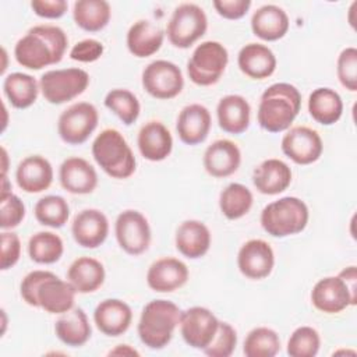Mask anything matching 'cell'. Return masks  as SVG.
<instances>
[{
	"label": "cell",
	"mask_w": 357,
	"mask_h": 357,
	"mask_svg": "<svg viewBox=\"0 0 357 357\" xmlns=\"http://www.w3.org/2000/svg\"><path fill=\"white\" fill-rule=\"evenodd\" d=\"M67 33L57 25L40 24L28 29L14 46L17 63L28 70H42L57 64L66 54Z\"/></svg>",
	"instance_id": "cell-1"
},
{
	"label": "cell",
	"mask_w": 357,
	"mask_h": 357,
	"mask_svg": "<svg viewBox=\"0 0 357 357\" xmlns=\"http://www.w3.org/2000/svg\"><path fill=\"white\" fill-rule=\"evenodd\" d=\"M20 294L31 307H39L49 314H64L74 308L77 291L56 273L36 269L24 276Z\"/></svg>",
	"instance_id": "cell-2"
},
{
	"label": "cell",
	"mask_w": 357,
	"mask_h": 357,
	"mask_svg": "<svg viewBox=\"0 0 357 357\" xmlns=\"http://www.w3.org/2000/svg\"><path fill=\"white\" fill-rule=\"evenodd\" d=\"M301 109V93L289 82L269 85L259 98L257 121L261 128L276 134L290 128Z\"/></svg>",
	"instance_id": "cell-3"
},
{
	"label": "cell",
	"mask_w": 357,
	"mask_h": 357,
	"mask_svg": "<svg viewBox=\"0 0 357 357\" xmlns=\"http://www.w3.org/2000/svg\"><path fill=\"white\" fill-rule=\"evenodd\" d=\"M181 310L170 300H152L142 308L137 331L139 340L152 350L166 347L178 326Z\"/></svg>",
	"instance_id": "cell-4"
},
{
	"label": "cell",
	"mask_w": 357,
	"mask_h": 357,
	"mask_svg": "<svg viewBox=\"0 0 357 357\" xmlns=\"http://www.w3.org/2000/svg\"><path fill=\"white\" fill-rule=\"evenodd\" d=\"M92 156L112 178H128L135 172L137 160L132 149L116 128H105L96 135L92 142Z\"/></svg>",
	"instance_id": "cell-5"
},
{
	"label": "cell",
	"mask_w": 357,
	"mask_h": 357,
	"mask_svg": "<svg viewBox=\"0 0 357 357\" xmlns=\"http://www.w3.org/2000/svg\"><path fill=\"white\" fill-rule=\"evenodd\" d=\"M310 219L307 204L297 197H283L269 202L261 212V226L272 237L301 233Z\"/></svg>",
	"instance_id": "cell-6"
},
{
	"label": "cell",
	"mask_w": 357,
	"mask_h": 357,
	"mask_svg": "<svg viewBox=\"0 0 357 357\" xmlns=\"http://www.w3.org/2000/svg\"><path fill=\"white\" fill-rule=\"evenodd\" d=\"M229 63L227 49L216 40L199 43L187 61V74L191 82L199 86H211L223 75Z\"/></svg>",
	"instance_id": "cell-7"
},
{
	"label": "cell",
	"mask_w": 357,
	"mask_h": 357,
	"mask_svg": "<svg viewBox=\"0 0 357 357\" xmlns=\"http://www.w3.org/2000/svg\"><path fill=\"white\" fill-rule=\"evenodd\" d=\"M208 17L204 8L195 3H181L170 15L166 35L174 47L188 49L205 35Z\"/></svg>",
	"instance_id": "cell-8"
},
{
	"label": "cell",
	"mask_w": 357,
	"mask_h": 357,
	"mask_svg": "<svg viewBox=\"0 0 357 357\" xmlns=\"http://www.w3.org/2000/svg\"><path fill=\"white\" fill-rule=\"evenodd\" d=\"M89 85V74L78 67L49 70L40 75V92L52 105L67 103L81 93Z\"/></svg>",
	"instance_id": "cell-9"
},
{
	"label": "cell",
	"mask_w": 357,
	"mask_h": 357,
	"mask_svg": "<svg viewBox=\"0 0 357 357\" xmlns=\"http://www.w3.org/2000/svg\"><path fill=\"white\" fill-rule=\"evenodd\" d=\"M98 123V109L89 102H77L60 113L57 132L63 142L68 145H81L96 130Z\"/></svg>",
	"instance_id": "cell-10"
},
{
	"label": "cell",
	"mask_w": 357,
	"mask_h": 357,
	"mask_svg": "<svg viewBox=\"0 0 357 357\" xmlns=\"http://www.w3.org/2000/svg\"><path fill=\"white\" fill-rule=\"evenodd\" d=\"M142 88L156 99L167 100L181 93L184 77L180 67L169 60H153L141 75Z\"/></svg>",
	"instance_id": "cell-11"
},
{
	"label": "cell",
	"mask_w": 357,
	"mask_h": 357,
	"mask_svg": "<svg viewBox=\"0 0 357 357\" xmlns=\"http://www.w3.org/2000/svg\"><path fill=\"white\" fill-rule=\"evenodd\" d=\"M114 234L120 248L134 257L144 254L152 238L148 219L135 209H126L119 213L114 222Z\"/></svg>",
	"instance_id": "cell-12"
},
{
	"label": "cell",
	"mask_w": 357,
	"mask_h": 357,
	"mask_svg": "<svg viewBox=\"0 0 357 357\" xmlns=\"http://www.w3.org/2000/svg\"><path fill=\"white\" fill-rule=\"evenodd\" d=\"M219 322L209 308L195 305L181 311L178 326L183 340L190 347L204 350L215 337Z\"/></svg>",
	"instance_id": "cell-13"
},
{
	"label": "cell",
	"mask_w": 357,
	"mask_h": 357,
	"mask_svg": "<svg viewBox=\"0 0 357 357\" xmlns=\"http://www.w3.org/2000/svg\"><path fill=\"white\" fill-rule=\"evenodd\" d=\"M282 152L297 165L317 162L324 151L322 138L317 130L307 126H296L286 131L280 142Z\"/></svg>",
	"instance_id": "cell-14"
},
{
	"label": "cell",
	"mask_w": 357,
	"mask_h": 357,
	"mask_svg": "<svg viewBox=\"0 0 357 357\" xmlns=\"http://www.w3.org/2000/svg\"><path fill=\"white\" fill-rule=\"evenodd\" d=\"M357 297L350 291L342 276L319 279L311 290L312 305L325 314H337L350 305H356Z\"/></svg>",
	"instance_id": "cell-15"
},
{
	"label": "cell",
	"mask_w": 357,
	"mask_h": 357,
	"mask_svg": "<svg viewBox=\"0 0 357 357\" xmlns=\"http://www.w3.org/2000/svg\"><path fill=\"white\" fill-rule=\"evenodd\" d=\"M237 266L241 275L252 280L268 278L275 266V254L271 244L262 238L245 241L237 254Z\"/></svg>",
	"instance_id": "cell-16"
},
{
	"label": "cell",
	"mask_w": 357,
	"mask_h": 357,
	"mask_svg": "<svg viewBox=\"0 0 357 357\" xmlns=\"http://www.w3.org/2000/svg\"><path fill=\"white\" fill-rule=\"evenodd\" d=\"M187 265L174 257H163L153 261L146 272V283L156 293H172L183 287L188 280Z\"/></svg>",
	"instance_id": "cell-17"
},
{
	"label": "cell",
	"mask_w": 357,
	"mask_h": 357,
	"mask_svg": "<svg viewBox=\"0 0 357 357\" xmlns=\"http://www.w3.org/2000/svg\"><path fill=\"white\" fill-rule=\"evenodd\" d=\"M71 234L78 245L84 248H98L107 238L109 220L99 209H82L73 219Z\"/></svg>",
	"instance_id": "cell-18"
},
{
	"label": "cell",
	"mask_w": 357,
	"mask_h": 357,
	"mask_svg": "<svg viewBox=\"0 0 357 357\" xmlns=\"http://www.w3.org/2000/svg\"><path fill=\"white\" fill-rule=\"evenodd\" d=\"M202 163L209 176L216 178L229 177L240 167L241 151L231 139H216L205 149Z\"/></svg>",
	"instance_id": "cell-19"
},
{
	"label": "cell",
	"mask_w": 357,
	"mask_h": 357,
	"mask_svg": "<svg viewBox=\"0 0 357 357\" xmlns=\"http://www.w3.org/2000/svg\"><path fill=\"white\" fill-rule=\"evenodd\" d=\"M59 180L67 192L84 195L91 194L96 188L98 173L86 159L71 156L60 165Z\"/></svg>",
	"instance_id": "cell-20"
},
{
	"label": "cell",
	"mask_w": 357,
	"mask_h": 357,
	"mask_svg": "<svg viewBox=\"0 0 357 357\" xmlns=\"http://www.w3.org/2000/svg\"><path fill=\"white\" fill-rule=\"evenodd\" d=\"M93 322L103 335L120 336L132 322V310L120 298H105L93 311Z\"/></svg>",
	"instance_id": "cell-21"
},
{
	"label": "cell",
	"mask_w": 357,
	"mask_h": 357,
	"mask_svg": "<svg viewBox=\"0 0 357 357\" xmlns=\"http://www.w3.org/2000/svg\"><path fill=\"white\" fill-rule=\"evenodd\" d=\"M212 117L209 110L201 103L184 106L176 123V131L181 142L187 145H198L204 142L211 131Z\"/></svg>",
	"instance_id": "cell-22"
},
{
	"label": "cell",
	"mask_w": 357,
	"mask_h": 357,
	"mask_svg": "<svg viewBox=\"0 0 357 357\" xmlns=\"http://www.w3.org/2000/svg\"><path fill=\"white\" fill-rule=\"evenodd\" d=\"M137 145L146 160L162 162L172 153L173 137L162 121L149 120L139 128Z\"/></svg>",
	"instance_id": "cell-23"
},
{
	"label": "cell",
	"mask_w": 357,
	"mask_h": 357,
	"mask_svg": "<svg viewBox=\"0 0 357 357\" xmlns=\"http://www.w3.org/2000/svg\"><path fill=\"white\" fill-rule=\"evenodd\" d=\"M18 187L28 194H38L50 187L53 183V166L40 155L24 158L15 170Z\"/></svg>",
	"instance_id": "cell-24"
},
{
	"label": "cell",
	"mask_w": 357,
	"mask_h": 357,
	"mask_svg": "<svg viewBox=\"0 0 357 357\" xmlns=\"http://www.w3.org/2000/svg\"><path fill=\"white\" fill-rule=\"evenodd\" d=\"M211 240L212 237L208 226L197 219L181 222L174 236L177 251L188 259H198L204 257L209 251Z\"/></svg>",
	"instance_id": "cell-25"
},
{
	"label": "cell",
	"mask_w": 357,
	"mask_h": 357,
	"mask_svg": "<svg viewBox=\"0 0 357 357\" xmlns=\"http://www.w3.org/2000/svg\"><path fill=\"white\" fill-rule=\"evenodd\" d=\"M216 117L219 127L225 132L240 135L250 127L251 106L241 95H226L218 102Z\"/></svg>",
	"instance_id": "cell-26"
},
{
	"label": "cell",
	"mask_w": 357,
	"mask_h": 357,
	"mask_svg": "<svg viewBox=\"0 0 357 357\" xmlns=\"http://www.w3.org/2000/svg\"><path fill=\"white\" fill-rule=\"evenodd\" d=\"M237 64L243 74L251 79H265L276 70L275 53L262 43L251 42L243 46L237 54Z\"/></svg>",
	"instance_id": "cell-27"
},
{
	"label": "cell",
	"mask_w": 357,
	"mask_h": 357,
	"mask_svg": "<svg viewBox=\"0 0 357 357\" xmlns=\"http://www.w3.org/2000/svg\"><path fill=\"white\" fill-rule=\"evenodd\" d=\"M252 183L257 191L261 194H280L287 190L291 183V169L286 162L280 159H266L254 169Z\"/></svg>",
	"instance_id": "cell-28"
},
{
	"label": "cell",
	"mask_w": 357,
	"mask_h": 357,
	"mask_svg": "<svg viewBox=\"0 0 357 357\" xmlns=\"http://www.w3.org/2000/svg\"><path fill=\"white\" fill-rule=\"evenodd\" d=\"M289 24L286 11L276 4H264L251 17L252 33L266 42L282 39L289 31Z\"/></svg>",
	"instance_id": "cell-29"
},
{
	"label": "cell",
	"mask_w": 357,
	"mask_h": 357,
	"mask_svg": "<svg viewBox=\"0 0 357 357\" xmlns=\"http://www.w3.org/2000/svg\"><path fill=\"white\" fill-rule=\"evenodd\" d=\"M165 32L149 20H138L134 22L126 36L128 52L138 57L145 59L155 54L163 45Z\"/></svg>",
	"instance_id": "cell-30"
},
{
	"label": "cell",
	"mask_w": 357,
	"mask_h": 357,
	"mask_svg": "<svg viewBox=\"0 0 357 357\" xmlns=\"http://www.w3.org/2000/svg\"><path fill=\"white\" fill-rule=\"evenodd\" d=\"M105 279L106 271L103 264L92 257L74 259L67 271V280L81 294L96 291L105 283Z\"/></svg>",
	"instance_id": "cell-31"
},
{
	"label": "cell",
	"mask_w": 357,
	"mask_h": 357,
	"mask_svg": "<svg viewBox=\"0 0 357 357\" xmlns=\"http://www.w3.org/2000/svg\"><path fill=\"white\" fill-rule=\"evenodd\" d=\"M54 333L66 346L79 347L91 339L92 328L85 311L77 307L61 314L54 324Z\"/></svg>",
	"instance_id": "cell-32"
},
{
	"label": "cell",
	"mask_w": 357,
	"mask_h": 357,
	"mask_svg": "<svg viewBox=\"0 0 357 357\" xmlns=\"http://www.w3.org/2000/svg\"><path fill=\"white\" fill-rule=\"evenodd\" d=\"M308 113L317 123L332 126L342 117L343 100L332 88H317L308 96Z\"/></svg>",
	"instance_id": "cell-33"
},
{
	"label": "cell",
	"mask_w": 357,
	"mask_h": 357,
	"mask_svg": "<svg viewBox=\"0 0 357 357\" xmlns=\"http://www.w3.org/2000/svg\"><path fill=\"white\" fill-rule=\"evenodd\" d=\"M40 86L35 77L25 73H11L3 81V92L7 100L15 109H28L39 95Z\"/></svg>",
	"instance_id": "cell-34"
},
{
	"label": "cell",
	"mask_w": 357,
	"mask_h": 357,
	"mask_svg": "<svg viewBox=\"0 0 357 357\" xmlns=\"http://www.w3.org/2000/svg\"><path fill=\"white\" fill-rule=\"evenodd\" d=\"M112 8L106 0H77L73 18L77 26L86 32H99L110 21Z\"/></svg>",
	"instance_id": "cell-35"
},
{
	"label": "cell",
	"mask_w": 357,
	"mask_h": 357,
	"mask_svg": "<svg viewBox=\"0 0 357 357\" xmlns=\"http://www.w3.org/2000/svg\"><path fill=\"white\" fill-rule=\"evenodd\" d=\"M254 202L252 192L241 183H230L219 195V208L225 218L236 220L245 216Z\"/></svg>",
	"instance_id": "cell-36"
},
{
	"label": "cell",
	"mask_w": 357,
	"mask_h": 357,
	"mask_svg": "<svg viewBox=\"0 0 357 357\" xmlns=\"http://www.w3.org/2000/svg\"><path fill=\"white\" fill-rule=\"evenodd\" d=\"M63 240L53 231H38L28 241V255L36 264H54L63 257Z\"/></svg>",
	"instance_id": "cell-37"
},
{
	"label": "cell",
	"mask_w": 357,
	"mask_h": 357,
	"mask_svg": "<svg viewBox=\"0 0 357 357\" xmlns=\"http://www.w3.org/2000/svg\"><path fill=\"white\" fill-rule=\"evenodd\" d=\"M282 349L276 331L268 326H258L248 332L244 339L243 353L245 357H273Z\"/></svg>",
	"instance_id": "cell-38"
},
{
	"label": "cell",
	"mask_w": 357,
	"mask_h": 357,
	"mask_svg": "<svg viewBox=\"0 0 357 357\" xmlns=\"http://www.w3.org/2000/svg\"><path fill=\"white\" fill-rule=\"evenodd\" d=\"M103 103L126 126L134 124L141 113V105L137 95L126 88H114L109 91Z\"/></svg>",
	"instance_id": "cell-39"
},
{
	"label": "cell",
	"mask_w": 357,
	"mask_h": 357,
	"mask_svg": "<svg viewBox=\"0 0 357 357\" xmlns=\"http://www.w3.org/2000/svg\"><path fill=\"white\" fill-rule=\"evenodd\" d=\"M33 215L40 225L60 229L70 218V206L61 195H45L35 204Z\"/></svg>",
	"instance_id": "cell-40"
},
{
	"label": "cell",
	"mask_w": 357,
	"mask_h": 357,
	"mask_svg": "<svg viewBox=\"0 0 357 357\" xmlns=\"http://www.w3.org/2000/svg\"><path fill=\"white\" fill-rule=\"evenodd\" d=\"M321 347V336L312 326H298L287 340V354L290 357H314Z\"/></svg>",
	"instance_id": "cell-41"
},
{
	"label": "cell",
	"mask_w": 357,
	"mask_h": 357,
	"mask_svg": "<svg viewBox=\"0 0 357 357\" xmlns=\"http://www.w3.org/2000/svg\"><path fill=\"white\" fill-rule=\"evenodd\" d=\"M25 218V205L13 191L0 195V227L11 230L17 227Z\"/></svg>",
	"instance_id": "cell-42"
},
{
	"label": "cell",
	"mask_w": 357,
	"mask_h": 357,
	"mask_svg": "<svg viewBox=\"0 0 357 357\" xmlns=\"http://www.w3.org/2000/svg\"><path fill=\"white\" fill-rule=\"evenodd\" d=\"M237 346V332L229 322H219L212 342L202 351L209 357H229Z\"/></svg>",
	"instance_id": "cell-43"
},
{
	"label": "cell",
	"mask_w": 357,
	"mask_h": 357,
	"mask_svg": "<svg viewBox=\"0 0 357 357\" xmlns=\"http://www.w3.org/2000/svg\"><path fill=\"white\" fill-rule=\"evenodd\" d=\"M339 82L349 91H357V49L349 46L340 52L336 61Z\"/></svg>",
	"instance_id": "cell-44"
},
{
	"label": "cell",
	"mask_w": 357,
	"mask_h": 357,
	"mask_svg": "<svg viewBox=\"0 0 357 357\" xmlns=\"http://www.w3.org/2000/svg\"><path fill=\"white\" fill-rule=\"evenodd\" d=\"M105 46L96 39H82L70 50V59L79 63H92L102 57Z\"/></svg>",
	"instance_id": "cell-45"
},
{
	"label": "cell",
	"mask_w": 357,
	"mask_h": 357,
	"mask_svg": "<svg viewBox=\"0 0 357 357\" xmlns=\"http://www.w3.org/2000/svg\"><path fill=\"white\" fill-rule=\"evenodd\" d=\"M21 257V240L13 231L1 233V271L13 268Z\"/></svg>",
	"instance_id": "cell-46"
},
{
	"label": "cell",
	"mask_w": 357,
	"mask_h": 357,
	"mask_svg": "<svg viewBox=\"0 0 357 357\" xmlns=\"http://www.w3.org/2000/svg\"><path fill=\"white\" fill-rule=\"evenodd\" d=\"M213 8L226 20L243 18L251 7V0H215Z\"/></svg>",
	"instance_id": "cell-47"
},
{
	"label": "cell",
	"mask_w": 357,
	"mask_h": 357,
	"mask_svg": "<svg viewBox=\"0 0 357 357\" xmlns=\"http://www.w3.org/2000/svg\"><path fill=\"white\" fill-rule=\"evenodd\" d=\"M31 8L38 17L56 20L67 13L68 3L66 0H32Z\"/></svg>",
	"instance_id": "cell-48"
},
{
	"label": "cell",
	"mask_w": 357,
	"mask_h": 357,
	"mask_svg": "<svg viewBox=\"0 0 357 357\" xmlns=\"http://www.w3.org/2000/svg\"><path fill=\"white\" fill-rule=\"evenodd\" d=\"M339 276L343 278L346 284L349 286L350 291L357 297V269L354 265L346 266L339 272Z\"/></svg>",
	"instance_id": "cell-49"
},
{
	"label": "cell",
	"mask_w": 357,
	"mask_h": 357,
	"mask_svg": "<svg viewBox=\"0 0 357 357\" xmlns=\"http://www.w3.org/2000/svg\"><path fill=\"white\" fill-rule=\"evenodd\" d=\"M110 356H138L139 353L132 349L130 344H117L113 350L109 351Z\"/></svg>",
	"instance_id": "cell-50"
},
{
	"label": "cell",
	"mask_w": 357,
	"mask_h": 357,
	"mask_svg": "<svg viewBox=\"0 0 357 357\" xmlns=\"http://www.w3.org/2000/svg\"><path fill=\"white\" fill-rule=\"evenodd\" d=\"M1 153H3V176H6V173H7V159H8V156H7V151H6L4 148H1Z\"/></svg>",
	"instance_id": "cell-51"
},
{
	"label": "cell",
	"mask_w": 357,
	"mask_h": 357,
	"mask_svg": "<svg viewBox=\"0 0 357 357\" xmlns=\"http://www.w3.org/2000/svg\"><path fill=\"white\" fill-rule=\"evenodd\" d=\"M3 59H4V64H3V67H1V74H4V71H6V60H7V53H6V49L3 47Z\"/></svg>",
	"instance_id": "cell-52"
}]
</instances>
